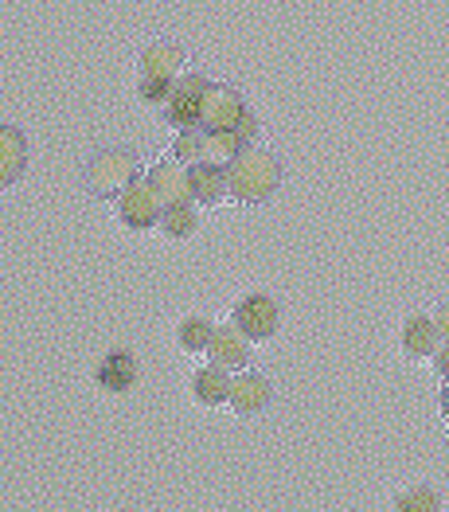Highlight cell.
<instances>
[{
	"label": "cell",
	"mask_w": 449,
	"mask_h": 512,
	"mask_svg": "<svg viewBox=\"0 0 449 512\" xmlns=\"http://www.w3.org/2000/svg\"><path fill=\"white\" fill-rule=\"evenodd\" d=\"M282 184V165L274 153L258 149V145H243L239 157L227 165V188L239 204H266Z\"/></svg>",
	"instance_id": "obj_1"
},
{
	"label": "cell",
	"mask_w": 449,
	"mask_h": 512,
	"mask_svg": "<svg viewBox=\"0 0 449 512\" xmlns=\"http://www.w3.org/2000/svg\"><path fill=\"white\" fill-rule=\"evenodd\" d=\"M137 176H141V161H137V153H129V149H102V153L90 157V165L82 172L86 188H90L98 200H118Z\"/></svg>",
	"instance_id": "obj_2"
},
{
	"label": "cell",
	"mask_w": 449,
	"mask_h": 512,
	"mask_svg": "<svg viewBox=\"0 0 449 512\" xmlns=\"http://www.w3.org/2000/svg\"><path fill=\"white\" fill-rule=\"evenodd\" d=\"M207 79L204 75H180L168 98H164V122L172 129H196L200 126V102H204Z\"/></svg>",
	"instance_id": "obj_3"
},
{
	"label": "cell",
	"mask_w": 449,
	"mask_h": 512,
	"mask_svg": "<svg viewBox=\"0 0 449 512\" xmlns=\"http://www.w3.org/2000/svg\"><path fill=\"white\" fill-rule=\"evenodd\" d=\"M161 212L164 204L157 200V192H153L149 180H133L122 196H118V223H122L125 231H149V227H157Z\"/></svg>",
	"instance_id": "obj_4"
},
{
	"label": "cell",
	"mask_w": 449,
	"mask_h": 512,
	"mask_svg": "<svg viewBox=\"0 0 449 512\" xmlns=\"http://www.w3.org/2000/svg\"><path fill=\"white\" fill-rule=\"evenodd\" d=\"M246 118V102L235 86L227 83H207L204 102H200V126L204 129H231Z\"/></svg>",
	"instance_id": "obj_5"
},
{
	"label": "cell",
	"mask_w": 449,
	"mask_h": 512,
	"mask_svg": "<svg viewBox=\"0 0 449 512\" xmlns=\"http://www.w3.org/2000/svg\"><path fill=\"white\" fill-rule=\"evenodd\" d=\"M145 180L153 184V192H157V200H161L164 208H176V204H196L192 200V172L184 161H176V157H168V161H157L153 169L145 172Z\"/></svg>",
	"instance_id": "obj_6"
},
{
	"label": "cell",
	"mask_w": 449,
	"mask_h": 512,
	"mask_svg": "<svg viewBox=\"0 0 449 512\" xmlns=\"http://www.w3.org/2000/svg\"><path fill=\"white\" fill-rule=\"evenodd\" d=\"M235 325L243 329V337L250 344L254 341H270L278 333V305L266 294H250L235 305Z\"/></svg>",
	"instance_id": "obj_7"
},
{
	"label": "cell",
	"mask_w": 449,
	"mask_h": 512,
	"mask_svg": "<svg viewBox=\"0 0 449 512\" xmlns=\"http://www.w3.org/2000/svg\"><path fill=\"white\" fill-rule=\"evenodd\" d=\"M270 399H274V387H270V380H266L262 372L243 368L239 376H231L227 407H231L235 415H258V411H266V407H270Z\"/></svg>",
	"instance_id": "obj_8"
},
{
	"label": "cell",
	"mask_w": 449,
	"mask_h": 512,
	"mask_svg": "<svg viewBox=\"0 0 449 512\" xmlns=\"http://www.w3.org/2000/svg\"><path fill=\"white\" fill-rule=\"evenodd\" d=\"M207 360L227 368V372H243L250 364V341L243 337V329L231 321V325H215L211 341H207Z\"/></svg>",
	"instance_id": "obj_9"
},
{
	"label": "cell",
	"mask_w": 449,
	"mask_h": 512,
	"mask_svg": "<svg viewBox=\"0 0 449 512\" xmlns=\"http://www.w3.org/2000/svg\"><path fill=\"white\" fill-rule=\"evenodd\" d=\"M180 67H184V51L176 43H149L137 59V71L141 79H157V83H176L180 79Z\"/></svg>",
	"instance_id": "obj_10"
},
{
	"label": "cell",
	"mask_w": 449,
	"mask_h": 512,
	"mask_svg": "<svg viewBox=\"0 0 449 512\" xmlns=\"http://www.w3.org/2000/svg\"><path fill=\"white\" fill-rule=\"evenodd\" d=\"M28 169V137L0 122V192H8Z\"/></svg>",
	"instance_id": "obj_11"
},
{
	"label": "cell",
	"mask_w": 449,
	"mask_h": 512,
	"mask_svg": "<svg viewBox=\"0 0 449 512\" xmlns=\"http://www.w3.org/2000/svg\"><path fill=\"white\" fill-rule=\"evenodd\" d=\"M94 380L102 391H110V395H125V391H133L137 380H141V368H137V360L129 356V352H110V356H102V364H98V372H94Z\"/></svg>",
	"instance_id": "obj_12"
},
{
	"label": "cell",
	"mask_w": 449,
	"mask_h": 512,
	"mask_svg": "<svg viewBox=\"0 0 449 512\" xmlns=\"http://www.w3.org/2000/svg\"><path fill=\"white\" fill-rule=\"evenodd\" d=\"M192 172V200L196 204H219L223 196H231V188H227V169H215V165H204V161H196V165H188Z\"/></svg>",
	"instance_id": "obj_13"
},
{
	"label": "cell",
	"mask_w": 449,
	"mask_h": 512,
	"mask_svg": "<svg viewBox=\"0 0 449 512\" xmlns=\"http://www.w3.org/2000/svg\"><path fill=\"white\" fill-rule=\"evenodd\" d=\"M442 344L446 341L438 337V329H434L430 317H410L407 325H403V352H407L410 360H430Z\"/></svg>",
	"instance_id": "obj_14"
},
{
	"label": "cell",
	"mask_w": 449,
	"mask_h": 512,
	"mask_svg": "<svg viewBox=\"0 0 449 512\" xmlns=\"http://www.w3.org/2000/svg\"><path fill=\"white\" fill-rule=\"evenodd\" d=\"M243 141L231 133V129H204L200 133V161L215 165V169H227L235 157H239Z\"/></svg>",
	"instance_id": "obj_15"
},
{
	"label": "cell",
	"mask_w": 449,
	"mask_h": 512,
	"mask_svg": "<svg viewBox=\"0 0 449 512\" xmlns=\"http://www.w3.org/2000/svg\"><path fill=\"white\" fill-rule=\"evenodd\" d=\"M192 395H196V403H204V407H223L227 395H231V376H227V368H219V364L200 368V372L192 376Z\"/></svg>",
	"instance_id": "obj_16"
},
{
	"label": "cell",
	"mask_w": 449,
	"mask_h": 512,
	"mask_svg": "<svg viewBox=\"0 0 449 512\" xmlns=\"http://www.w3.org/2000/svg\"><path fill=\"white\" fill-rule=\"evenodd\" d=\"M157 231H161L164 239H172V243H180V239H192V231H196V212H192V204H176V208H164L161 219H157Z\"/></svg>",
	"instance_id": "obj_17"
},
{
	"label": "cell",
	"mask_w": 449,
	"mask_h": 512,
	"mask_svg": "<svg viewBox=\"0 0 449 512\" xmlns=\"http://www.w3.org/2000/svg\"><path fill=\"white\" fill-rule=\"evenodd\" d=\"M211 333H215V325H211L207 317H188V321H180V329H176V344H180V352L200 356V352H207Z\"/></svg>",
	"instance_id": "obj_18"
},
{
	"label": "cell",
	"mask_w": 449,
	"mask_h": 512,
	"mask_svg": "<svg viewBox=\"0 0 449 512\" xmlns=\"http://www.w3.org/2000/svg\"><path fill=\"white\" fill-rule=\"evenodd\" d=\"M395 509L399 512H438L442 509V497H438V489H430V485H414V489H407V493L395 497Z\"/></svg>",
	"instance_id": "obj_19"
},
{
	"label": "cell",
	"mask_w": 449,
	"mask_h": 512,
	"mask_svg": "<svg viewBox=\"0 0 449 512\" xmlns=\"http://www.w3.org/2000/svg\"><path fill=\"white\" fill-rule=\"evenodd\" d=\"M200 133H204V126L180 129V133H176V145H172V157L184 161V165H196V161H200Z\"/></svg>",
	"instance_id": "obj_20"
},
{
	"label": "cell",
	"mask_w": 449,
	"mask_h": 512,
	"mask_svg": "<svg viewBox=\"0 0 449 512\" xmlns=\"http://www.w3.org/2000/svg\"><path fill=\"white\" fill-rule=\"evenodd\" d=\"M137 90H141V98H145V102H157V106H164V98H168V90H172V83H157V79H141V83H137Z\"/></svg>",
	"instance_id": "obj_21"
},
{
	"label": "cell",
	"mask_w": 449,
	"mask_h": 512,
	"mask_svg": "<svg viewBox=\"0 0 449 512\" xmlns=\"http://www.w3.org/2000/svg\"><path fill=\"white\" fill-rule=\"evenodd\" d=\"M430 321H434V329H438V337L449 341V301H442L434 313H430Z\"/></svg>",
	"instance_id": "obj_22"
},
{
	"label": "cell",
	"mask_w": 449,
	"mask_h": 512,
	"mask_svg": "<svg viewBox=\"0 0 449 512\" xmlns=\"http://www.w3.org/2000/svg\"><path fill=\"white\" fill-rule=\"evenodd\" d=\"M254 133H258V126H254V118H250V114H246L243 122H239V126H235V137H239V141H243V145H250V141H254Z\"/></svg>",
	"instance_id": "obj_23"
},
{
	"label": "cell",
	"mask_w": 449,
	"mask_h": 512,
	"mask_svg": "<svg viewBox=\"0 0 449 512\" xmlns=\"http://www.w3.org/2000/svg\"><path fill=\"white\" fill-rule=\"evenodd\" d=\"M434 364H438V372H442V376H449V341L434 352Z\"/></svg>",
	"instance_id": "obj_24"
},
{
	"label": "cell",
	"mask_w": 449,
	"mask_h": 512,
	"mask_svg": "<svg viewBox=\"0 0 449 512\" xmlns=\"http://www.w3.org/2000/svg\"><path fill=\"white\" fill-rule=\"evenodd\" d=\"M442 411H446V419H449V376H446V387H442Z\"/></svg>",
	"instance_id": "obj_25"
}]
</instances>
